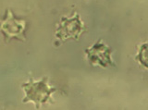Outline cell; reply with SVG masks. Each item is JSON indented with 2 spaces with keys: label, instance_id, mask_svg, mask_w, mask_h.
<instances>
[{
  "label": "cell",
  "instance_id": "cell-1",
  "mask_svg": "<svg viewBox=\"0 0 148 110\" xmlns=\"http://www.w3.org/2000/svg\"><path fill=\"white\" fill-rule=\"evenodd\" d=\"M25 91L26 96L23 99V102L32 101L36 105V107L39 108L41 104L46 103L51 98V94L57 91L56 88L50 87L47 84V77H45L40 81H30L28 83L22 85Z\"/></svg>",
  "mask_w": 148,
  "mask_h": 110
},
{
  "label": "cell",
  "instance_id": "cell-2",
  "mask_svg": "<svg viewBox=\"0 0 148 110\" xmlns=\"http://www.w3.org/2000/svg\"><path fill=\"white\" fill-rule=\"evenodd\" d=\"M27 28V21L18 19L10 10L7 11L6 17L0 23V31L4 34L6 40L17 38L24 40V31Z\"/></svg>",
  "mask_w": 148,
  "mask_h": 110
},
{
  "label": "cell",
  "instance_id": "cell-3",
  "mask_svg": "<svg viewBox=\"0 0 148 110\" xmlns=\"http://www.w3.org/2000/svg\"><path fill=\"white\" fill-rule=\"evenodd\" d=\"M83 30V23L78 14H75L72 18L63 17L57 29V36L61 40H67L69 38L78 39Z\"/></svg>",
  "mask_w": 148,
  "mask_h": 110
},
{
  "label": "cell",
  "instance_id": "cell-4",
  "mask_svg": "<svg viewBox=\"0 0 148 110\" xmlns=\"http://www.w3.org/2000/svg\"><path fill=\"white\" fill-rule=\"evenodd\" d=\"M88 59L92 65H100L102 67H108L112 64L111 59V50L103 43H96L91 48L87 49Z\"/></svg>",
  "mask_w": 148,
  "mask_h": 110
},
{
  "label": "cell",
  "instance_id": "cell-5",
  "mask_svg": "<svg viewBox=\"0 0 148 110\" xmlns=\"http://www.w3.org/2000/svg\"><path fill=\"white\" fill-rule=\"evenodd\" d=\"M137 59L143 66L148 68V44H145L141 46L137 56Z\"/></svg>",
  "mask_w": 148,
  "mask_h": 110
}]
</instances>
